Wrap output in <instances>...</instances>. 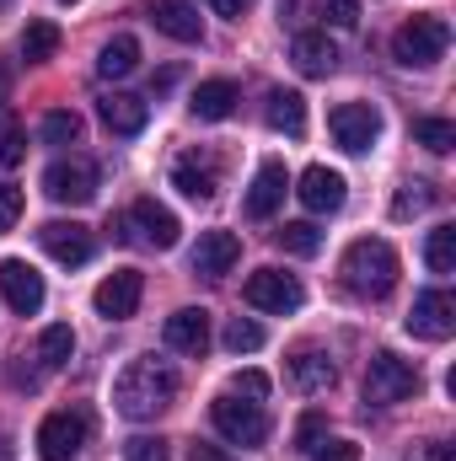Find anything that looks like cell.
<instances>
[{"label":"cell","instance_id":"obj_8","mask_svg":"<svg viewBox=\"0 0 456 461\" xmlns=\"http://www.w3.org/2000/svg\"><path fill=\"white\" fill-rule=\"evenodd\" d=\"M247 306H258V312H274V317H285V312H301V301H306V290H301V279L296 274H279V268H258L252 279H247Z\"/></svg>","mask_w":456,"mask_h":461},{"label":"cell","instance_id":"obj_31","mask_svg":"<svg viewBox=\"0 0 456 461\" xmlns=\"http://www.w3.org/2000/svg\"><path fill=\"white\" fill-rule=\"evenodd\" d=\"M279 236V247L285 252H296V258H312V252H323V230L312 226V221H290L285 230H274Z\"/></svg>","mask_w":456,"mask_h":461},{"label":"cell","instance_id":"obj_1","mask_svg":"<svg viewBox=\"0 0 456 461\" xmlns=\"http://www.w3.org/2000/svg\"><path fill=\"white\" fill-rule=\"evenodd\" d=\"M172 397H178V370H172L167 359H156V354L129 359V365L118 370V381H114V408L129 419V424H145V419L167 413Z\"/></svg>","mask_w":456,"mask_h":461},{"label":"cell","instance_id":"obj_39","mask_svg":"<svg viewBox=\"0 0 456 461\" xmlns=\"http://www.w3.org/2000/svg\"><path fill=\"white\" fill-rule=\"evenodd\" d=\"M312 456L317 461H360V446H354V440H323Z\"/></svg>","mask_w":456,"mask_h":461},{"label":"cell","instance_id":"obj_30","mask_svg":"<svg viewBox=\"0 0 456 461\" xmlns=\"http://www.w3.org/2000/svg\"><path fill=\"white\" fill-rule=\"evenodd\" d=\"M435 204V188L430 183H403L397 194H392V221H414V215H424Z\"/></svg>","mask_w":456,"mask_h":461},{"label":"cell","instance_id":"obj_40","mask_svg":"<svg viewBox=\"0 0 456 461\" xmlns=\"http://www.w3.org/2000/svg\"><path fill=\"white\" fill-rule=\"evenodd\" d=\"M27 156V134L22 129H5V140H0V167H16Z\"/></svg>","mask_w":456,"mask_h":461},{"label":"cell","instance_id":"obj_21","mask_svg":"<svg viewBox=\"0 0 456 461\" xmlns=\"http://www.w3.org/2000/svg\"><path fill=\"white\" fill-rule=\"evenodd\" d=\"M150 16H156V27H161L167 38H178V43H199V38H205V22H199V11H194L188 0H156Z\"/></svg>","mask_w":456,"mask_h":461},{"label":"cell","instance_id":"obj_15","mask_svg":"<svg viewBox=\"0 0 456 461\" xmlns=\"http://www.w3.org/2000/svg\"><path fill=\"white\" fill-rule=\"evenodd\" d=\"M296 194H301V204L312 215H333V210H343V199H349V183H343V172H333V167H306Z\"/></svg>","mask_w":456,"mask_h":461},{"label":"cell","instance_id":"obj_28","mask_svg":"<svg viewBox=\"0 0 456 461\" xmlns=\"http://www.w3.org/2000/svg\"><path fill=\"white\" fill-rule=\"evenodd\" d=\"M70 354H76V333H70L65 322L43 328V339H38V359H43V370H65Z\"/></svg>","mask_w":456,"mask_h":461},{"label":"cell","instance_id":"obj_20","mask_svg":"<svg viewBox=\"0 0 456 461\" xmlns=\"http://www.w3.org/2000/svg\"><path fill=\"white\" fill-rule=\"evenodd\" d=\"M236 258H242L236 230H205V236H199V247H194V274L221 279V274H231V263H236Z\"/></svg>","mask_w":456,"mask_h":461},{"label":"cell","instance_id":"obj_5","mask_svg":"<svg viewBox=\"0 0 456 461\" xmlns=\"http://www.w3.org/2000/svg\"><path fill=\"white\" fill-rule=\"evenodd\" d=\"M210 419H215V429L226 435L231 446H263V435H269L263 408H258V402H242L236 392H221V397L210 402Z\"/></svg>","mask_w":456,"mask_h":461},{"label":"cell","instance_id":"obj_27","mask_svg":"<svg viewBox=\"0 0 456 461\" xmlns=\"http://www.w3.org/2000/svg\"><path fill=\"white\" fill-rule=\"evenodd\" d=\"M59 54V27L54 22H27V32H22V59L27 65H43V59H54Z\"/></svg>","mask_w":456,"mask_h":461},{"label":"cell","instance_id":"obj_32","mask_svg":"<svg viewBox=\"0 0 456 461\" xmlns=\"http://www.w3.org/2000/svg\"><path fill=\"white\" fill-rule=\"evenodd\" d=\"M414 140H419L424 150L446 156V150L456 145V123H451V118H419V123H414Z\"/></svg>","mask_w":456,"mask_h":461},{"label":"cell","instance_id":"obj_13","mask_svg":"<svg viewBox=\"0 0 456 461\" xmlns=\"http://www.w3.org/2000/svg\"><path fill=\"white\" fill-rule=\"evenodd\" d=\"M408 333L414 339H430V344H446L456 333V301L446 290H424L408 312Z\"/></svg>","mask_w":456,"mask_h":461},{"label":"cell","instance_id":"obj_36","mask_svg":"<svg viewBox=\"0 0 456 461\" xmlns=\"http://www.w3.org/2000/svg\"><path fill=\"white\" fill-rule=\"evenodd\" d=\"M323 435H328V419H323V413H306V419L296 424V451L312 456V451L323 446Z\"/></svg>","mask_w":456,"mask_h":461},{"label":"cell","instance_id":"obj_42","mask_svg":"<svg viewBox=\"0 0 456 461\" xmlns=\"http://www.w3.org/2000/svg\"><path fill=\"white\" fill-rule=\"evenodd\" d=\"M408 461H456L451 446H441V440H430V446H414V456Z\"/></svg>","mask_w":456,"mask_h":461},{"label":"cell","instance_id":"obj_14","mask_svg":"<svg viewBox=\"0 0 456 461\" xmlns=\"http://www.w3.org/2000/svg\"><path fill=\"white\" fill-rule=\"evenodd\" d=\"M0 290H5V301H11L16 317H38V312H43V274H38L32 263L5 258V263H0Z\"/></svg>","mask_w":456,"mask_h":461},{"label":"cell","instance_id":"obj_38","mask_svg":"<svg viewBox=\"0 0 456 461\" xmlns=\"http://www.w3.org/2000/svg\"><path fill=\"white\" fill-rule=\"evenodd\" d=\"M231 392H247V397L258 402V397H269V375H263V370H236V375H231Z\"/></svg>","mask_w":456,"mask_h":461},{"label":"cell","instance_id":"obj_7","mask_svg":"<svg viewBox=\"0 0 456 461\" xmlns=\"http://www.w3.org/2000/svg\"><path fill=\"white\" fill-rule=\"evenodd\" d=\"M87 435H92L87 413H70V408H59V413H49V419L38 424V456H43V461H70V456H81Z\"/></svg>","mask_w":456,"mask_h":461},{"label":"cell","instance_id":"obj_11","mask_svg":"<svg viewBox=\"0 0 456 461\" xmlns=\"http://www.w3.org/2000/svg\"><path fill=\"white\" fill-rule=\"evenodd\" d=\"M328 129H333V140H339L349 156H365L381 140V113L370 103H343V108H333Z\"/></svg>","mask_w":456,"mask_h":461},{"label":"cell","instance_id":"obj_17","mask_svg":"<svg viewBox=\"0 0 456 461\" xmlns=\"http://www.w3.org/2000/svg\"><path fill=\"white\" fill-rule=\"evenodd\" d=\"M161 339H167V348H178V354H205V348H210V312H205V306L172 312L167 328H161Z\"/></svg>","mask_w":456,"mask_h":461},{"label":"cell","instance_id":"obj_37","mask_svg":"<svg viewBox=\"0 0 456 461\" xmlns=\"http://www.w3.org/2000/svg\"><path fill=\"white\" fill-rule=\"evenodd\" d=\"M22 204H27L22 188H16V183H0V230H11L22 221Z\"/></svg>","mask_w":456,"mask_h":461},{"label":"cell","instance_id":"obj_33","mask_svg":"<svg viewBox=\"0 0 456 461\" xmlns=\"http://www.w3.org/2000/svg\"><path fill=\"white\" fill-rule=\"evenodd\" d=\"M38 134H43V145H76L81 140V118L70 113V108H54L38 123Z\"/></svg>","mask_w":456,"mask_h":461},{"label":"cell","instance_id":"obj_34","mask_svg":"<svg viewBox=\"0 0 456 461\" xmlns=\"http://www.w3.org/2000/svg\"><path fill=\"white\" fill-rule=\"evenodd\" d=\"M226 348L231 354H252V348H263V328H258L252 317H231L226 322Z\"/></svg>","mask_w":456,"mask_h":461},{"label":"cell","instance_id":"obj_16","mask_svg":"<svg viewBox=\"0 0 456 461\" xmlns=\"http://www.w3.org/2000/svg\"><path fill=\"white\" fill-rule=\"evenodd\" d=\"M285 194H290V172H285V161H263L258 177H252V188H247V215H252V221H269V215L285 204Z\"/></svg>","mask_w":456,"mask_h":461},{"label":"cell","instance_id":"obj_2","mask_svg":"<svg viewBox=\"0 0 456 461\" xmlns=\"http://www.w3.org/2000/svg\"><path fill=\"white\" fill-rule=\"evenodd\" d=\"M343 285H349L354 295L381 301V295L397 285V252H392V241H381V236L349 241V252H343Z\"/></svg>","mask_w":456,"mask_h":461},{"label":"cell","instance_id":"obj_44","mask_svg":"<svg viewBox=\"0 0 456 461\" xmlns=\"http://www.w3.org/2000/svg\"><path fill=\"white\" fill-rule=\"evenodd\" d=\"M188 461H226V456H221L215 446H194V451H188Z\"/></svg>","mask_w":456,"mask_h":461},{"label":"cell","instance_id":"obj_43","mask_svg":"<svg viewBox=\"0 0 456 461\" xmlns=\"http://www.w3.org/2000/svg\"><path fill=\"white\" fill-rule=\"evenodd\" d=\"M215 16H242V0H205Z\"/></svg>","mask_w":456,"mask_h":461},{"label":"cell","instance_id":"obj_23","mask_svg":"<svg viewBox=\"0 0 456 461\" xmlns=\"http://www.w3.org/2000/svg\"><path fill=\"white\" fill-rule=\"evenodd\" d=\"M290 381L301 392H328L339 381V370H333V359L323 348H301V354H290Z\"/></svg>","mask_w":456,"mask_h":461},{"label":"cell","instance_id":"obj_26","mask_svg":"<svg viewBox=\"0 0 456 461\" xmlns=\"http://www.w3.org/2000/svg\"><path fill=\"white\" fill-rule=\"evenodd\" d=\"M134 65H140V38H134V32L108 38V43H103V54H97V76H103V81H123Z\"/></svg>","mask_w":456,"mask_h":461},{"label":"cell","instance_id":"obj_24","mask_svg":"<svg viewBox=\"0 0 456 461\" xmlns=\"http://www.w3.org/2000/svg\"><path fill=\"white\" fill-rule=\"evenodd\" d=\"M236 103H242V92H236V81H205L199 92H194V118H205V123H221V118L236 113Z\"/></svg>","mask_w":456,"mask_h":461},{"label":"cell","instance_id":"obj_4","mask_svg":"<svg viewBox=\"0 0 456 461\" xmlns=\"http://www.w3.org/2000/svg\"><path fill=\"white\" fill-rule=\"evenodd\" d=\"M414 392H419V365L414 359H397L392 348L370 354V365H365V402L392 408V402H408Z\"/></svg>","mask_w":456,"mask_h":461},{"label":"cell","instance_id":"obj_22","mask_svg":"<svg viewBox=\"0 0 456 461\" xmlns=\"http://www.w3.org/2000/svg\"><path fill=\"white\" fill-rule=\"evenodd\" d=\"M97 113H103V123H108L114 134H140L145 118H150V108H145V97H134V92H108V97L97 103Z\"/></svg>","mask_w":456,"mask_h":461},{"label":"cell","instance_id":"obj_9","mask_svg":"<svg viewBox=\"0 0 456 461\" xmlns=\"http://www.w3.org/2000/svg\"><path fill=\"white\" fill-rule=\"evenodd\" d=\"M140 295H145V274H140V268H114V274L92 290V306H97V317H108V322H129V317L140 312Z\"/></svg>","mask_w":456,"mask_h":461},{"label":"cell","instance_id":"obj_41","mask_svg":"<svg viewBox=\"0 0 456 461\" xmlns=\"http://www.w3.org/2000/svg\"><path fill=\"white\" fill-rule=\"evenodd\" d=\"M328 22L333 27H360V0H328Z\"/></svg>","mask_w":456,"mask_h":461},{"label":"cell","instance_id":"obj_12","mask_svg":"<svg viewBox=\"0 0 456 461\" xmlns=\"http://www.w3.org/2000/svg\"><path fill=\"white\" fill-rule=\"evenodd\" d=\"M38 247H43L54 263H65V268H81V263L97 252L92 230L81 226V221H49V226H38Z\"/></svg>","mask_w":456,"mask_h":461},{"label":"cell","instance_id":"obj_25","mask_svg":"<svg viewBox=\"0 0 456 461\" xmlns=\"http://www.w3.org/2000/svg\"><path fill=\"white\" fill-rule=\"evenodd\" d=\"M269 129L301 140V134H306V97H301V92H285V86L269 92Z\"/></svg>","mask_w":456,"mask_h":461},{"label":"cell","instance_id":"obj_19","mask_svg":"<svg viewBox=\"0 0 456 461\" xmlns=\"http://www.w3.org/2000/svg\"><path fill=\"white\" fill-rule=\"evenodd\" d=\"M172 188L183 194V199H215V188H221V167H215V156H183L178 167H172Z\"/></svg>","mask_w":456,"mask_h":461},{"label":"cell","instance_id":"obj_35","mask_svg":"<svg viewBox=\"0 0 456 461\" xmlns=\"http://www.w3.org/2000/svg\"><path fill=\"white\" fill-rule=\"evenodd\" d=\"M123 461H172L161 435H129L123 440Z\"/></svg>","mask_w":456,"mask_h":461},{"label":"cell","instance_id":"obj_29","mask_svg":"<svg viewBox=\"0 0 456 461\" xmlns=\"http://www.w3.org/2000/svg\"><path fill=\"white\" fill-rule=\"evenodd\" d=\"M424 263L430 274H456V226H435L424 241Z\"/></svg>","mask_w":456,"mask_h":461},{"label":"cell","instance_id":"obj_10","mask_svg":"<svg viewBox=\"0 0 456 461\" xmlns=\"http://www.w3.org/2000/svg\"><path fill=\"white\" fill-rule=\"evenodd\" d=\"M129 230H134V241L150 247V252H172L178 236H183L178 215H172L167 204H156V199H134V204H129Z\"/></svg>","mask_w":456,"mask_h":461},{"label":"cell","instance_id":"obj_18","mask_svg":"<svg viewBox=\"0 0 456 461\" xmlns=\"http://www.w3.org/2000/svg\"><path fill=\"white\" fill-rule=\"evenodd\" d=\"M290 59H296V70H301V76L323 81V76H333V70H339V43H333L328 32H301V38L290 43Z\"/></svg>","mask_w":456,"mask_h":461},{"label":"cell","instance_id":"obj_45","mask_svg":"<svg viewBox=\"0 0 456 461\" xmlns=\"http://www.w3.org/2000/svg\"><path fill=\"white\" fill-rule=\"evenodd\" d=\"M0 461H11V451H5V446H0Z\"/></svg>","mask_w":456,"mask_h":461},{"label":"cell","instance_id":"obj_6","mask_svg":"<svg viewBox=\"0 0 456 461\" xmlns=\"http://www.w3.org/2000/svg\"><path fill=\"white\" fill-rule=\"evenodd\" d=\"M43 194H49L54 204L81 210V204H92V199H97V167H92V161H81V156H65V161H54V167L43 172Z\"/></svg>","mask_w":456,"mask_h":461},{"label":"cell","instance_id":"obj_3","mask_svg":"<svg viewBox=\"0 0 456 461\" xmlns=\"http://www.w3.org/2000/svg\"><path fill=\"white\" fill-rule=\"evenodd\" d=\"M446 49H451V27H446V16H435V11L408 16V22L392 32V59L408 65V70H430V65H441Z\"/></svg>","mask_w":456,"mask_h":461}]
</instances>
